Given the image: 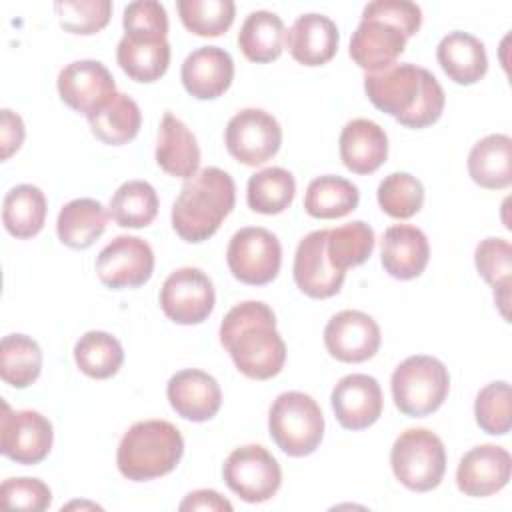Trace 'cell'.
<instances>
[{
    "instance_id": "6da1fadb",
    "label": "cell",
    "mask_w": 512,
    "mask_h": 512,
    "mask_svg": "<svg viewBox=\"0 0 512 512\" xmlns=\"http://www.w3.org/2000/svg\"><path fill=\"white\" fill-rule=\"evenodd\" d=\"M220 344L234 366L252 380L274 378L286 362V344L276 330V316L258 300H246L228 310L220 324Z\"/></svg>"
},
{
    "instance_id": "7a4b0ae2",
    "label": "cell",
    "mask_w": 512,
    "mask_h": 512,
    "mask_svg": "<svg viewBox=\"0 0 512 512\" xmlns=\"http://www.w3.org/2000/svg\"><path fill=\"white\" fill-rule=\"evenodd\" d=\"M368 100L406 128L432 126L444 110V90L436 76L416 64H392L364 76Z\"/></svg>"
},
{
    "instance_id": "3957f363",
    "label": "cell",
    "mask_w": 512,
    "mask_h": 512,
    "mask_svg": "<svg viewBox=\"0 0 512 512\" xmlns=\"http://www.w3.org/2000/svg\"><path fill=\"white\" fill-rule=\"evenodd\" d=\"M422 26V10L410 0H374L350 38V58L366 74L396 64L406 42Z\"/></svg>"
},
{
    "instance_id": "277c9868",
    "label": "cell",
    "mask_w": 512,
    "mask_h": 512,
    "mask_svg": "<svg viewBox=\"0 0 512 512\" xmlns=\"http://www.w3.org/2000/svg\"><path fill=\"white\" fill-rule=\"evenodd\" d=\"M236 204V184L228 172L206 166L184 180L172 204V228L190 244L214 236Z\"/></svg>"
},
{
    "instance_id": "5b68a950",
    "label": "cell",
    "mask_w": 512,
    "mask_h": 512,
    "mask_svg": "<svg viewBox=\"0 0 512 512\" xmlns=\"http://www.w3.org/2000/svg\"><path fill=\"white\" fill-rule=\"evenodd\" d=\"M184 454V438L168 420L134 422L116 452L120 474L132 482H146L170 474Z\"/></svg>"
},
{
    "instance_id": "8992f818",
    "label": "cell",
    "mask_w": 512,
    "mask_h": 512,
    "mask_svg": "<svg viewBox=\"0 0 512 512\" xmlns=\"http://www.w3.org/2000/svg\"><path fill=\"white\" fill-rule=\"evenodd\" d=\"M390 388L402 414L424 418L444 404L450 392V374L444 362L434 356H408L392 372Z\"/></svg>"
},
{
    "instance_id": "52a82bcc",
    "label": "cell",
    "mask_w": 512,
    "mask_h": 512,
    "mask_svg": "<svg viewBox=\"0 0 512 512\" xmlns=\"http://www.w3.org/2000/svg\"><path fill=\"white\" fill-rule=\"evenodd\" d=\"M268 430L274 444L288 456L312 454L324 438V416L318 402L304 392H282L270 406Z\"/></svg>"
},
{
    "instance_id": "ba28073f",
    "label": "cell",
    "mask_w": 512,
    "mask_h": 512,
    "mask_svg": "<svg viewBox=\"0 0 512 512\" xmlns=\"http://www.w3.org/2000/svg\"><path fill=\"white\" fill-rule=\"evenodd\" d=\"M390 466L404 488L412 492L434 490L446 472L444 444L428 428H408L392 444Z\"/></svg>"
},
{
    "instance_id": "9c48e42d",
    "label": "cell",
    "mask_w": 512,
    "mask_h": 512,
    "mask_svg": "<svg viewBox=\"0 0 512 512\" xmlns=\"http://www.w3.org/2000/svg\"><path fill=\"white\" fill-rule=\"evenodd\" d=\"M222 478L240 500L260 504L278 492L282 470L278 460L264 446L246 444L228 454L222 466Z\"/></svg>"
},
{
    "instance_id": "30bf717a",
    "label": "cell",
    "mask_w": 512,
    "mask_h": 512,
    "mask_svg": "<svg viewBox=\"0 0 512 512\" xmlns=\"http://www.w3.org/2000/svg\"><path fill=\"white\" fill-rule=\"evenodd\" d=\"M226 262L232 276L242 284L264 286L280 272V240L260 226L240 228L228 242Z\"/></svg>"
},
{
    "instance_id": "8fae6325",
    "label": "cell",
    "mask_w": 512,
    "mask_h": 512,
    "mask_svg": "<svg viewBox=\"0 0 512 512\" xmlns=\"http://www.w3.org/2000/svg\"><path fill=\"white\" fill-rule=\"evenodd\" d=\"M224 142L234 160L244 166H260L278 154L282 128L270 112L244 108L228 120Z\"/></svg>"
},
{
    "instance_id": "7c38bea8",
    "label": "cell",
    "mask_w": 512,
    "mask_h": 512,
    "mask_svg": "<svg viewBox=\"0 0 512 512\" xmlns=\"http://www.w3.org/2000/svg\"><path fill=\"white\" fill-rule=\"evenodd\" d=\"M216 304L212 280L194 266L174 270L160 288V308L176 324L192 326L204 322Z\"/></svg>"
},
{
    "instance_id": "4fadbf2b",
    "label": "cell",
    "mask_w": 512,
    "mask_h": 512,
    "mask_svg": "<svg viewBox=\"0 0 512 512\" xmlns=\"http://www.w3.org/2000/svg\"><path fill=\"white\" fill-rule=\"evenodd\" d=\"M2 406L0 452L16 464H40L52 450V422L36 410H12L8 402H2Z\"/></svg>"
},
{
    "instance_id": "5bb4252c",
    "label": "cell",
    "mask_w": 512,
    "mask_h": 512,
    "mask_svg": "<svg viewBox=\"0 0 512 512\" xmlns=\"http://www.w3.org/2000/svg\"><path fill=\"white\" fill-rule=\"evenodd\" d=\"M152 272V246L138 236H116L96 258V274L112 290L138 288L150 280Z\"/></svg>"
},
{
    "instance_id": "9a60e30c",
    "label": "cell",
    "mask_w": 512,
    "mask_h": 512,
    "mask_svg": "<svg viewBox=\"0 0 512 512\" xmlns=\"http://www.w3.org/2000/svg\"><path fill=\"white\" fill-rule=\"evenodd\" d=\"M56 86L60 100L86 118L100 112L116 96V82L98 60L70 62L60 70Z\"/></svg>"
},
{
    "instance_id": "2e32d148",
    "label": "cell",
    "mask_w": 512,
    "mask_h": 512,
    "mask_svg": "<svg viewBox=\"0 0 512 512\" xmlns=\"http://www.w3.org/2000/svg\"><path fill=\"white\" fill-rule=\"evenodd\" d=\"M380 342V326L362 310H342L334 314L324 328L328 354L346 364L370 360L378 352Z\"/></svg>"
},
{
    "instance_id": "e0dca14e",
    "label": "cell",
    "mask_w": 512,
    "mask_h": 512,
    "mask_svg": "<svg viewBox=\"0 0 512 512\" xmlns=\"http://www.w3.org/2000/svg\"><path fill=\"white\" fill-rule=\"evenodd\" d=\"M328 230L306 234L294 254V282L302 294L324 300L340 292L346 274L336 270L326 252Z\"/></svg>"
},
{
    "instance_id": "ac0fdd59",
    "label": "cell",
    "mask_w": 512,
    "mask_h": 512,
    "mask_svg": "<svg viewBox=\"0 0 512 512\" xmlns=\"http://www.w3.org/2000/svg\"><path fill=\"white\" fill-rule=\"evenodd\" d=\"M512 472V456L496 444H480L470 448L456 468L458 490L472 498H486L500 492Z\"/></svg>"
},
{
    "instance_id": "d6986e66",
    "label": "cell",
    "mask_w": 512,
    "mask_h": 512,
    "mask_svg": "<svg viewBox=\"0 0 512 512\" xmlns=\"http://www.w3.org/2000/svg\"><path fill=\"white\" fill-rule=\"evenodd\" d=\"M330 404L342 428L364 430L380 418L384 400L374 376L348 374L336 382Z\"/></svg>"
},
{
    "instance_id": "ffe728a7",
    "label": "cell",
    "mask_w": 512,
    "mask_h": 512,
    "mask_svg": "<svg viewBox=\"0 0 512 512\" xmlns=\"http://www.w3.org/2000/svg\"><path fill=\"white\" fill-rule=\"evenodd\" d=\"M166 396L172 410L184 420H212L222 406V390L214 376L198 368L176 372L166 386Z\"/></svg>"
},
{
    "instance_id": "44dd1931",
    "label": "cell",
    "mask_w": 512,
    "mask_h": 512,
    "mask_svg": "<svg viewBox=\"0 0 512 512\" xmlns=\"http://www.w3.org/2000/svg\"><path fill=\"white\" fill-rule=\"evenodd\" d=\"M180 78L186 92L196 100H214L230 88L234 60L220 46H200L182 62Z\"/></svg>"
},
{
    "instance_id": "7402d4cb",
    "label": "cell",
    "mask_w": 512,
    "mask_h": 512,
    "mask_svg": "<svg viewBox=\"0 0 512 512\" xmlns=\"http://www.w3.org/2000/svg\"><path fill=\"white\" fill-rule=\"evenodd\" d=\"M340 34L336 24L316 12L302 14L294 20L284 36L290 56L304 66H322L336 56Z\"/></svg>"
},
{
    "instance_id": "603a6c76",
    "label": "cell",
    "mask_w": 512,
    "mask_h": 512,
    "mask_svg": "<svg viewBox=\"0 0 512 512\" xmlns=\"http://www.w3.org/2000/svg\"><path fill=\"white\" fill-rule=\"evenodd\" d=\"M380 260L384 270L396 280L418 278L430 260V244L426 234L412 224H396L386 228L382 236Z\"/></svg>"
},
{
    "instance_id": "cb8c5ba5",
    "label": "cell",
    "mask_w": 512,
    "mask_h": 512,
    "mask_svg": "<svg viewBox=\"0 0 512 512\" xmlns=\"http://www.w3.org/2000/svg\"><path fill=\"white\" fill-rule=\"evenodd\" d=\"M340 160L354 174H372L388 158V136L380 124L368 118L350 120L338 140Z\"/></svg>"
},
{
    "instance_id": "d4e9b609",
    "label": "cell",
    "mask_w": 512,
    "mask_h": 512,
    "mask_svg": "<svg viewBox=\"0 0 512 512\" xmlns=\"http://www.w3.org/2000/svg\"><path fill=\"white\" fill-rule=\"evenodd\" d=\"M116 60L122 72L134 82L160 80L170 64V44L166 38L124 34L116 48Z\"/></svg>"
},
{
    "instance_id": "484cf974",
    "label": "cell",
    "mask_w": 512,
    "mask_h": 512,
    "mask_svg": "<svg viewBox=\"0 0 512 512\" xmlns=\"http://www.w3.org/2000/svg\"><path fill=\"white\" fill-rule=\"evenodd\" d=\"M156 164L166 174L184 180L196 174L200 166V148L196 136L180 118H176L170 112H166L160 122Z\"/></svg>"
},
{
    "instance_id": "4316f807",
    "label": "cell",
    "mask_w": 512,
    "mask_h": 512,
    "mask_svg": "<svg viewBox=\"0 0 512 512\" xmlns=\"http://www.w3.org/2000/svg\"><path fill=\"white\" fill-rule=\"evenodd\" d=\"M436 58L444 74L460 86L476 84L488 70L484 44L476 36L460 30H454L440 40Z\"/></svg>"
},
{
    "instance_id": "83f0119b",
    "label": "cell",
    "mask_w": 512,
    "mask_h": 512,
    "mask_svg": "<svg viewBox=\"0 0 512 512\" xmlns=\"http://www.w3.org/2000/svg\"><path fill=\"white\" fill-rule=\"evenodd\" d=\"M470 178L486 190H504L512 184V140L506 134H488L468 154Z\"/></svg>"
},
{
    "instance_id": "f1b7e54d",
    "label": "cell",
    "mask_w": 512,
    "mask_h": 512,
    "mask_svg": "<svg viewBox=\"0 0 512 512\" xmlns=\"http://www.w3.org/2000/svg\"><path fill=\"white\" fill-rule=\"evenodd\" d=\"M108 212L94 198H74L66 202L56 220V232L64 246L74 250L90 248L106 230Z\"/></svg>"
},
{
    "instance_id": "f546056e",
    "label": "cell",
    "mask_w": 512,
    "mask_h": 512,
    "mask_svg": "<svg viewBox=\"0 0 512 512\" xmlns=\"http://www.w3.org/2000/svg\"><path fill=\"white\" fill-rule=\"evenodd\" d=\"M48 202L44 192L32 184L10 188L2 204V222L8 234L26 240L36 236L46 222Z\"/></svg>"
},
{
    "instance_id": "4dcf8cb0",
    "label": "cell",
    "mask_w": 512,
    "mask_h": 512,
    "mask_svg": "<svg viewBox=\"0 0 512 512\" xmlns=\"http://www.w3.org/2000/svg\"><path fill=\"white\" fill-rule=\"evenodd\" d=\"M284 22L270 10H256L246 16L238 32L242 54L256 64L276 60L284 50Z\"/></svg>"
},
{
    "instance_id": "1f68e13d",
    "label": "cell",
    "mask_w": 512,
    "mask_h": 512,
    "mask_svg": "<svg viewBox=\"0 0 512 512\" xmlns=\"http://www.w3.org/2000/svg\"><path fill=\"white\" fill-rule=\"evenodd\" d=\"M358 202L360 192L356 184L334 174L314 178L304 194V210L320 220L342 218L356 210Z\"/></svg>"
},
{
    "instance_id": "d6a6232c",
    "label": "cell",
    "mask_w": 512,
    "mask_h": 512,
    "mask_svg": "<svg viewBox=\"0 0 512 512\" xmlns=\"http://www.w3.org/2000/svg\"><path fill=\"white\" fill-rule=\"evenodd\" d=\"M88 124L100 142L122 146L136 138L142 124V112L134 98L124 92H116L100 112L88 118Z\"/></svg>"
},
{
    "instance_id": "836d02e7",
    "label": "cell",
    "mask_w": 512,
    "mask_h": 512,
    "mask_svg": "<svg viewBox=\"0 0 512 512\" xmlns=\"http://www.w3.org/2000/svg\"><path fill=\"white\" fill-rule=\"evenodd\" d=\"M294 194L296 180L286 168L270 166L248 178L246 202L258 214L272 216L284 212L292 204Z\"/></svg>"
},
{
    "instance_id": "e575fe53",
    "label": "cell",
    "mask_w": 512,
    "mask_h": 512,
    "mask_svg": "<svg viewBox=\"0 0 512 512\" xmlns=\"http://www.w3.org/2000/svg\"><path fill=\"white\" fill-rule=\"evenodd\" d=\"M42 370V350L26 334H8L0 342V376L12 388H28Z\"/></svg>"
},
{
    "instance_id": "d590c367",
    "label": "cell",
    "mask_w": 512,
    "mask_h": 512,
    "mask_svg": "<svg viewBox=\"0 0 512 512\" xmlns=\"http://www.w3.org/2000/svg\"><path fill=\"white\" fill-rule=\"evenodd\" d=\"M74 360L80 372L90 378L106 380L112 378L122 362L124 350L118 338L104 330H90L74 344Z\"/></svg>"
},
{
    "instance_id": "8d00e7d4",
    "label": "cell",
    "mask_w": 512,
    "mask_h": 512,
    "mask_svg": "<svg viewBox=\"0 0 512 512\" xmlns=\"http://www.w3.org/2000/svg\"><path fill=\"white\" fill-rule=\"evenodd\" d=\"M156 214L158 194L146 180H128L110 198V216L122 228H146Z\"/></svg>"
},
{
    "instance_id": "74e56055",
    "label": "cell",
    "mask_w": 512,
    "mask_h": 512,
    "mask_svg": "<svg viewBox=\"0 0 512 512\" xmlns=\"http://www.w3.org/2000/svg\"><path fill=\"white\" fill-rule=\"evenodd\" d=\"M374 230L364 220H352L328 230L326 252L332 266L346 274L348 268L364 264L374 250Z\"/></svg>"
},
{
    "instance_id": "f35d334b",
    "label": "cell",
    "mask_w": 512,
    "mask_h": 512,
    "mask_svg": "<svg viewBox=\"0 0 512 512\" xmlns=\"http://www.w3.org/2000/svg\"><path fill=\"white\" fill-rule=\"evenodd\" d=\"M176 8L184 28L202 38L226 34L236 14L232 0H178Z\"/></svg>"
},
{
    "instance_id": "ab89813d",
    "label": "cell",
    "mask_w": 512,
    "mask_h": 512,
    "mask_svg": "<svg viewBox=\"0 0 512 512\" xmlns=\"http://www.w3.org/2000/svg\"><path fill=\"white\" fill-rule=\"evenodd\" d=\"M376 198L382 212L404 220L420 212L424 204V186L408 172H392L378 184Z\"/></svg>"
},
{
    "instance_id": "60d3db41",
    "label": "cell",
    "mask_w": 512,
    "mask_h": 512,
    "mask_svg": "<svg viewBox=\"0 0 512 512\" xmlns=\"http://www.w3.org/2000/svg\"><path fill=\"white\" fill-rule=\"evenodd\" d=\"M54 12L60 26L70 34L90 36L100 32L112 16L110 0H58Z\"/></svg>"
},
{
    "instance_id": "b9f144b4",
    "label": "cell",
    "mask_w": 512,
    "mask_h": 512,
    "mask_svg": "<svg viewBox=\"0 0 512 512\" xmlns=\"http://www.w3.org/2000/svg\"><path fill=\"white\" fill-rule=\"evenodd\" d=\"M474 418L482 432L504 436L510 432V384L496 380L486 384L474 400Z\"/></svg>"
},
{
    "instance_id": "7bdbcfd3",
    "label": "cell",
    "mask_w": 512,
    "mask_h": 512,
    "mask_svg": "<svg viewBox=\"0 0 512 512\" xmlns=\"http://www.w3.org/2000/svg\"><path fill=\"white\" fill-rule=\"evenodd\" d=\"M474 264L478 274L492 288L510 282L512 274V246L506 238L488 236L474 250Z\"/></svg>"
},
{
    "instance_id": "ee69618b",
    "label": "cell",
    "mask_w": 512,
    "mask_h": 512,
    "mask_svg": "<svg viewBox=\"0 0 512 512\" xmlns=\"http://www.w3.org/2000/svg\"><path fill=\"white\" fill-rule=\"evenodd\" d=\"M0 498L8 508L42 512L52 504V492L40 478H8L0 486Z\"/></svg>"
},
{
    "instance_id": "f6af8a7d",
    "label": "cell",
    "mask_w": 512,
    "mask_h": 512,
    "mask_svg": "<svg viewBox=\"0 0 512 512\" xmlns=\"http://www.w3.org/2000/svg\"><path fill=\"white\" fill-rule=\"evenodd\" d=\"M124 34H144L166 38L168 14L166 8L156 0H136L126 4L122 16Z\"/></svg>"
},
{
    "instance_id": "bcb514c9",
    "label": "cell",
    "mask_w": 512,
    "mask_h": 512,
    "mask_svg": "<svg viewBox=\"0 0 512 512\" xmlns=\"http://www.w3.org/2000/svg\"><path fill=\"white\" fill-rule=\"evenodd\" d=\"M24 136H26V130H24V122L22 118L8 110V108H2L0 110V158L2 160H8L24 142Z\"/></svg>"
},
{
    "instance_id": "7dc6e473",
    "label": "cell",
    "mask_w": 512,
    "mask_h": 512,
    "mask_svg": "<svg viewBox=\"0 0 512 512\" xmlns=\"http://www.w3.org/2000/svg\"><path fill=\"white\" fill-rule=\"evenodd\" d=\"M182 512L186 510H210V512H232V504L220 496L216 490H194L184 496L178 506Z\"/></svg>"
}]
</instances>
